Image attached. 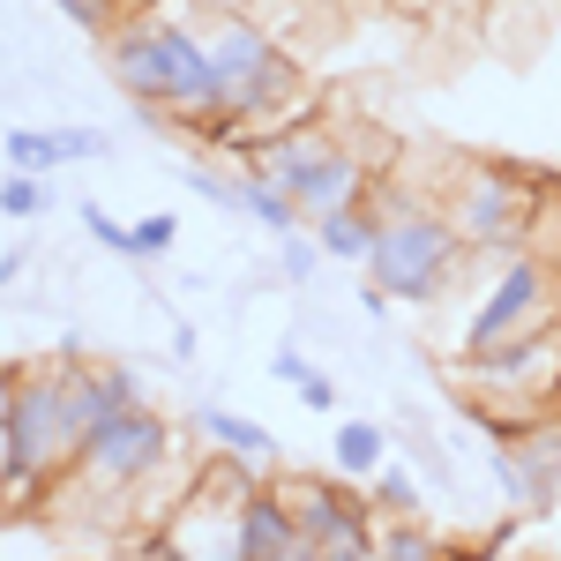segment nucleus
Returning a JSON list of instances; mask_svg holds the SVG:
<instances>
[{
  "instance_id": "27",
  "label": "nucleus",
  "mask_w": 561,
  "mask_h": 561,
  "mask_svg": "<svg viewBox=\"0 0 561 561\" xmlns=\"http://www.w3.org/2000/svg\"><path fill=\"white\" fill-rule=\"evenodd\" d=\"M128 561H180V547H173V531H142L128 547Z\"/></svg>"
},
{
  "instance_id": "11",
  "label": "nucleus",
  "mask_w": 561,
  "mask_h": 561,
  "mask_svg": "<svg viewBox=\"0 0 561 561\" xmlns=\"http://www.w3.org/2000/svg\"><path fill=\"white\" fill-rule=\"evenodd\" d=\"M300 554V531H293V510L277 502V486L248 494L232 510V561H293Z\"/></svg>"
},
{
  "instance_id": "19",
  "label": "nucleus",
  "mask_w": 561,
  "mask_h": 561,
  "mask_svg": "<svg viewBox=\"0 0 561 561\" xmlns=\"http://www.w3.org/2000/svg\"><path fill=\"white\" fill-rule=\"evenodd\" d=\"M180 180H187L210 210H240V173H217V165H203V158H187V165H180Z\"/></svg>"
},
{
  "instance_id": "5",
  "label": "nucleus",
  "mask_w": 561,
  "mask_h": 561,
  "mask_svg": "<svg viewBox=\"0 0 561 561\" xmlns=\"http://www.w3.org/2000/svg\"><path fill=\"white\" fill-rule=\"evenodd\" d=\"M367 285H382L397 307H442L465 277V240L442 210H382L375 255L359 262Z\"/></svg>"
},
{
  "instance_id": "24",
  "label": "nucleus",
  "mask_w": 561,
  "mask_h": 561,
  "mask_svg": "<svg viewBox=\"0 0 561 561\" xmlns=\"http://www.w3.org/2000/svg\"><path fill=\"white\" fill-rule=\"evenodd\" d=\"M128 240H135V255H173V240H180V217H142V225H128Z\"/></svg>"
},
{
  "instance_id": "22",
  "label": "nucleus",
  "mask_w": 561,
  "mask_h": 561,
  "mask_svg": "<svg viewBox=\"0 0 561 561\" xmlns=\"http://www.w3.org/2000/svg\"><path fill=\"white\" fill-rule=\"evenodd\" d=\"M45 203H53V195H45V180H31V173H8V180H0V217L31 225V217H38Z\"/></svg>"
},
{
  "instance_id": "31",
  "label": "nucleus",
  "mask_w": 561,
  "mask_h": 561,
  "mask_svg": "<svg viewBox=\"0 0 561 561\" xmlns=\"http://www.w3.org/2000/svg\"><path fill=\"white\" fill-rule=\"evenodd\" d=\"M158 8H165V0H128V15H158Z\"/></svg>"
},
{
  "instance_id": "25",
  "label": "nucleus",
  "mask_w": 561,
  "mask_h": 561,
  "mask_svg": "<svg viewBox=\"0 0 561 561\" xmlns=\"http://www.w3.org/2000/svg\"><path fill=\"white\" fill-rule=\"evenodd\" d=\"M53 142H60V165H90V158H105V150H113L98 128H53Z\"/></svg>"
},
{
  "instance_id": "15",
  "label": "nucleus",
  "mask_w": 561,
  "mask_h": 561,
  "mask_svg": "<svg viewBox=\"0 0 561 561\" xmlns=\"http://www.w3.org/2000/svg\"><path fill=\"white\" fill-rule=\"evenodd\" d=\"M382 465H389V434L375 427V420H337V434H330V472L352 479V486H367Z\"/></svg>"
},
{
  "instance_id": "30",
  "label": "nucleus",
  "mask_w": 561,
  "mask_h": 561,
  "mask_svg": "<svg viewBox=\"0 0 561 561\" xmlns=\"http://www.w3.org/2000/svg\"><path fill=\"white\" fill-rule=\"evenodd\" d=\"M15 375H23V367H0V420H8V404H15Z\"/></svg>"
},
{
  "instance_id": "1",
  "label": "nucleus",
  "mask_w": 561,
  "mask_h": 561,
  "mask_svg": "<svg viewBox=\"0 0 561 561\" xmlns=\"http://www.w3.org/2000/svg\"><path fill=\"white\" fill-rule=\"evenodd\" d=\"M105 68L113 83L128 90L135 105L165 128H195L225 113V90H217V68H210V45L195 23H158V15H128L113 38H105Z\"/></svg>"
},
{
  "instance_id": "23",
  "label": "nucleus",
  "mask_w": 561,
  "mask_h": 561,
  "mask_svg": "<svg viewBox=\"0 0 561 561\" xmlns=\"http://www.w3.org/2000/svg\"><path fill=\"white\" fill-rule=\"evenodd\" d=\"M83 232H90V240H98V248H105V255H135L128 225H121V217H113V210H98V203H83Z\"/></svg>"
},
{
  "instance_id": "12",
  "label": "nucleus",
  "mask_w": 561,
  "mask_h": 561,
  "mask_svg": "<svg viewBox=\"0 0 561 561\" xmlns=\"http://www.w3.org/2000/svg\"><path fill=\"white\" fill-rule=\"evenodd\" d=\"M195 427L210 442L217 457H232V465H248V472H277V434L262 427V420H240V412H225V404H203L195 412Z\"/></svg>"
},
{
  "instance_id": "33",
  "label": "nucleus",
  "mask_w": 561,
  "mask_h": 561,
  "mask_svg": "<svg viewBox=\"0 0 561 561\" xmlns=\"http://www.w3.org/2000/svg\"><path fill=\"white\" fill-rule=\"evenodd\" d=\"M217 8H225V0H217Z\"/></svg>"
},
{
  "instance_id": "20",
  "label": "nucleus",
  "mask_w": 561,
  "mask_h": 561,
  "mask_svg": "<svg viewBox=\"0 0 561 561\" xmlns=\"http://www.w3.org/2000/svg\"><path fill=\"white\" fill-rule=\"evenodd\" d=\"M68 23H83L90 38H113L121 23H128V0H53Z\"/></svg>"
},
{
  "instance_id": "10",
  "label": "nucleus",
  "mask_w": 561,
  "mask_h": 561,
  "mask_svg": "<svg viewBox=\"0 0 561 561\" xmlns=\"http://www.w3.org/2000/svg\"><path fill=\"white\" fill-rule=\"evenodd\" d=\"M486 472L502 486V502H517V510H561V427L517 434V442H494V457H486Z\"/></svg>"
},
{
  "instance_id": "21",
  "label": "nucleus",
  "mask_w": 561,
  "mask_h": 561,
  "mask_svg": "<svg viewBox=\"0 0 561 561\" xmlns=\"http://www.w3.org/2000/svg\"><path fill=\"white\" fill-rule=\"evenodd\" d=\"M314 270H322L314 232H285V240H277V277H285V285H314Z\"/></svg>"
},
{
  "instance_id": "29",
  "label": "nucleus",
  "mask_w": 561,
  "mask_h": 561,
  "mask_svg": "<svg viewBox=\"0 0 561 561\" xmlns=\"http://www.w3.org/2000/svg\"><path fill=\"white\" fill-rule=\"evenodd\" d=\"M23 262H31L23 248H8V255H0V285H15V277H23Z\"/></svg>"
},
{
  "instance_id": "16",
  "label": "nucleus",
  "mask_w": 561,
  "mask_h": 561,
  "mask_svg": "<svg viewBox=\"0 0 561 561\" xmlns=\"http://www.w3.org/2000/svg\"><path fill=\"white\" fill-rule=\"evenodd\" d=\"M240 217H255L270 240H285V232H307V217H300V203L277 187L270 173H255V165H240Z\"/></svg>"
},
{
  "instance_id": "14",
  "label": "nucleus",
  "mask_w": 561,
  "mask_h": 561,
  "mask_svg": "<svg viewBox=\"0 0 561 561\" xmlns=\"http://www.w3.org/2000/svg\"><path fill=\"white\" fill-rule=\"evenodd\" d=\"M307 232H314V248H322L330 262H367V255H375V232H382V195L367 187L359 203H345V210H330V217H314Z\"/></svg>"
},
{
  "instance_id": "3",
  "label": "nucleus",
  "mask_w": 561,
  "mask_h": 561,
  "mask_svg": "<svg viewBox=\"0 0 561 561\" xmlns=\"http://www.w3.org/2000/svg\"><path fill=\"white\" fill-rule=\"evenodd\" d=\"M76 345H60L53 359L38 367H23L15 375V404H8V420H0V442H8V472L0 479H53L76 465V449H83V404H76Z\"/></svg>"
},
{
  "instance_id": "18",
  "label": "nucleus",
  "mask_w": 561,
  "mask_h": 561,
  "mask_svg": "<svg viewBox=\"0 0 561 561\" xmlns=\"http://www.w3.org/2000/svg\"><path fill=\"white\" fill-rule=\"evenodd\" d=\"M0 158H8V173H31V180L60 173V142H53V128H8Z\"/></svg>"
},
{
  "instance_id": "32",
  "label": "nucleus",
  "mask_w": 561,
  "mask_h": 561,
  "mask_svg": "<svg viewBox=\"0 0 561 561\" xmlns=\"http://www.w3.org/2000/svg\"><path fill=\"white\" fill-rule=\"evenodd\" d=\"M293 561H359V554H307V547H300V554H293Z\"/></svg>"
},
{
  "instance_id": "2",
  "label": "nucleus",
  "mask_w": 561,
  "mask_h": 561,
  "mask_svg": "<svg viewBox=\"0 0 561 561\" xmlns=\"http://www.w3.org/2000/svg\"><path fill=\"white\" fill-rule=\"evenodd\" d=\"M203 45H210L217 90H225V121L255 128V142H270V135H285V128H307L300 113L314 98L300 90L293 53L262 31V15H248V8H210L203 15Z\"/></svg>"
},
{
  "instance_id": "9",
  "label": "nucleus",
  "mask_w": 561,
  "mask_h": 561,
  "mask_svg": "<svg viewBox=\"0 0 561 561\" xmlns=\"http://www.w3.org/2000/svg\"><path fill=\"white\" fill-rule=\"evenodd\" d=\"M277 486V502L293 510V531H300L307 554H359L375 561V502H367V486H352V479H322V472H270Z\"/></svg>"
},
{
  "instance_id": "13",
  "label": "nucleus",
  "mask_w": 561,
  "mask_h": 561,
  "mask_svg": "<svg viewBox=\"0 0 561 561\" xmlns=\"http://www.w3.org/2000/svg\"><path fill=\"white\" fill-rule=\"evenodd\" d=\"M76 404H83V434L98 420H113V412H135V404H150L142 397V375L121 367V359H83L76 367Z\"/></svg>"
},
{
  "instance_id": "4",
  "label": "nucleus",
  "mask_w": 561,
  "mask_h": 561,
  "mask_svg": "<svg viewBox=\"0 0 561 561\" xmlns=\"http://www.w3.org/2000/svg\"><path fill=\"white\" fill-rule=\"evenodd\" d=\"M173 465H180L173 420H165L158 404H135V412L98 420V427L83 434V449H76V465H68L60 479H76V486L98 494V502H135L142 486H158Z\"/></svg>"
},
{
  "instance_id": "28",
  "label": "nucleus",
  "mask_w": 561,
  "mask_h": 561,
  "mask_svg": "<svg viewBox=\"0 0 561 561\" xmlns=\"http://www.w3.org/2000/svg\"><path fill=\"white\" fill-rule=\"evenodd\" d=\"M359 307H367V314H375V322H389V307H397V300H389L382 285H359Z\"/></svg>"
},
{
  "instance_id": "7",
  "label": "nucleus",
  "mask_w": 561,
  "mask_h": 561,
  "mask_svg": "<svg viewBox=\"0 0 561 561\" xmlns=\"http://www.w3.org/2000/svg\"><path fill=\"white\" fill-rule=\"evenodd\" d=\"M255 173H270L293 203H300V217L314 225V217H330V210H345V203H359L367 195V158L352 150V142H337L330 128H285V135H270L255 158H248Z\"/></svg>"
},
{
  "instance_id": "8",
  "label": "nucleus",
  "mask_w": 561,
  "mask_h": 561,
  "mask_svg": "<svg viewBox=\"0 0 561 561\" xmlns=\"http://www.w3.org/2000/svg\"><path fill=\"white\" fill-rule=\"evenodd\" d=\"M539 330H554V262L517 248V255L494 262L479 307L465 314V330H457V367H465V359H486V352H502V345H517V337H539Z\"/></svg>"
},
{
  "instance_id": "6",
  "label": "nucleus",
  "mask_w": 561,
  "mask_h": 561,
  "mask_svg": "<svg viewBox=\"0 0 561 561\" xmlns=\"http://www.w3.org/2000/svg\"><path fill=\"white\" fill-rule=\"evenodd\" d=\"M539 187L547 173H524V165H465L442 195L449 232L465 240V255H517L524 232L539 225Z\"/></svg>"
},
{
  "instance_id": "17",
  "label": "nucleus",
  "mask_w": 561,
  "mask_h": 561,
  "mask_svg": "<svg viewBox=\"0 0 561 561\" xmlns=\"http://www.w3.org/2000/svg\"><path fill=\"white\" fill-rule=\"evenodd\" d=\"M367 502H375V517H427V479L389 457L382 472L367 479Z\"/></svg>"
},
{
  "instance_id": "26",
  "label": "nucleus",
  "mask_w": 561,
  "mask_h": 561,
  "mask_svg": "<svg viewBox=\"0 0 561 561\" xmlns=\"http://www.w3.org/2000/svg\"><path fill=\"white\" fill-rule=\"evenodd\" d=\"M293 397H300L307 412H337V382H330V375H322L314 359H307L300 375H293Z\"/></svg>"
}]
</instances>
